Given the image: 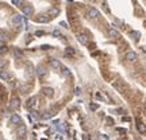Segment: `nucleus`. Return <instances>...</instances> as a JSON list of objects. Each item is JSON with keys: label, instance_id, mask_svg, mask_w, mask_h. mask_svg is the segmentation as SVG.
Wrapping results in <instances>:
<instances>
[{"label": "nucleus", "instance_id": "a211bd4d", "mask_svg": "<svg viewBox=\"0 0 146 140\" xmlns=\"http://www.w3.org/2000/svg\"><path fill=\"white\" fill-rule=\"evenodd\" d=\"M18 133H19V135H20V136H23V135H25V133H26V128L23 127V125H22V127L19 128V129H18Z\"/></svg>", "mask_w": 146, "mask_h": 140}, {"label": "nucleus", "instance_id": "aec40b11", "mask_svg": "<svg viewBox=\"0 0 146 140\" xmlns=\"http://www.w3.org/2000/svg\"><path fill=\"white\" fill-rule=\"evenodd\" d=\"M0 77L4 78V79H7L8 78V73H5V71H3V70H0Z\"/></svg>", "mask_w": 146, "mask_h": 140}, {"label": "nucleus", "instance_id": "393cba45", "mask_svg": "<svg viewBox=\"0 0 146 140\" xmlns=\"http://www.w3.org/2000/svg\"><path fill=\"white\" fill-rule=\"evenodd\" d=\"M50 14H51V15H57V14H58V9H57V8H53L50 11Z\"/></svg>", "mask_w": 146, "mask_h": 140}, {"label": "nucleus", "instance_id": "b1692460", "mask_svg": "<svg viewBox=\"0 0 146 140\" xmlns=\"http://www.w3.org/2000/svg\"><path fill=\"white\" fill-rule=\"evenodd\" d=\"M97 108H99V105H97V104H91V109H92V111H96Z\"/></svg>", "mask_w": 146, "mask_h": 140}, {"label": "nucleus", "instance_id": "f257e3e1", "mask_svg": "<svg viewBox=\"0 0 146 140\" xmlns=\"http://www.w3.org/2000/svg\"><path fill=\"white\" fill-rule=\"evenodd\" d=\"M37 74H38V77L39 78H45L46 75H47V70L45 69V67H37Z\"/></svg>", "mask_w": 146, "mask_h": 140}, {"label": "nucleus", "instance_id": "9b49d317", "mask_svg": "<svg viewBox=\"0 0 146 140\" xmlns=\"http://www.w3.org/2000/svg\"><path fill=\"white\" fill-rule=\"evenodd\" d=\"M137 128H138V131L141 132V133H145V132H146V125L143 123H138L137 124Z\"/></svg>", "mask_w": 146, "mask_h": 140}, {"label": "nucleus", "instance_id": "423d86ee", "mask_svg": "<svg viewBox=\"0 0 146 140\" xmlns=\"http://www.w3.org/2000/svg\"><path fill=\"white\" fill-rule=\"evenodd\" d=\"M22 11H23V14H25L26 16H30V15L33 14V8H31L30 5H25V7L22 8Z\"/></svg>", "mask_w": 146, "mask_h": 140}, {"label": "nucleus", "instance_id": "2eb2a0df", "mask_svg": "<svg viewBox=\"0 0 146 140\" xmlns=\"http://www.w3.org/2000/svg\"><path fill=\"white\" fill-rule=\"evenodd\" d=\"M11 123H14V124H19L20 123V117L18 115H14L12 117H11Z\"/></svg>", "mask_w": 146, "mask_h": 140}, {"label": "nucleus", "instance_id": "9d476101", "mask_svg": "<svg viewBox=\"0 0 146 140\" xmlns=\"http://www.w3.org/2000/svg\"><path fill=\"white\" fill-rule=\"evenodd\" d=\"M42 93L45 96H51L53 94V89L51 88H42Z\"/></svg>", "mask_w": 146, "mask_h": 140}, {"label": "nucleus", "instance_id": "5701e85b", "mask_svg": "<svg viewBox=\"0 0 146 140\" xmlns=\"http://www.w3.org/2000/svg\"><path fill=\"white\" fill-rule=\"evenodd\" d=\"M14 54H15L16 57H22V55H23V53H22V51H19V50H15V51H14Z\"/></svg>", "mask_w": 146, "mask_h": 140}, {"label": "nucleus", "instance_id": "a878e982", "mask_svg": "<svg viewBox=\"0 0 146 140\" xmlns=\"http://www.w3.org/2000/svg\"><path fill=\"white\" fill-rule=\"evenodd\" d=\"M75 93H76V94H80V93H81V89H80V88L77 86V88L75 89Z\"/></svg>", "mask_w": 146, "mask_h": 140}, {"label": "nucleus", "instance_id": "72a5a7b5", "mask_svg": "<svg viewBox=\"0 0 146 140\" xmlns=\"http://www.w3.org/2000/svg\"><path fill=\"white\" fill-rule=\"evenodd\" d=\"M0 140H1V139H0Z\"/></svg>", "mask_w": 146, "mask_h": 140}, {"label": "nucleus", "instance_id": "7ed1b4c3", "mask_svg": "<svg viewBox=\"0 0 146 140\" xmlns=\"http://www.w3.org/2000/svg\"><path fill=\"white\" fill-rule=\"evenodd\" d=\"M12 22L16 26H20L22 23H23V18H22L20 15H14V16H12Z\"/></svg>", "mask_w": 146, "mask_h": 140}, {"label": "nucleus", "instance_id": "c85d7f7f", "mask_svg": "<svg viewBox=\"0 0 146 140\" xmlns=\"http://www.w3.org/2000/svg\"><path fill=\"white\" fill-rule=\"evenodd\" d=\"M133 37H135L134 39H138L139 38V33H133Z\"/></svg>", "mask_w": 146, "mask_h": 140}, {"label": "nucleus", "instance_id": "20e7f679", "mask_svg": "<svg viewBox=\"0 0 146 140\" xmlns=\"http://www.w3.org/2000/svg\"><path fill=\"white\" fill-rule=\"evenodd\" d=\"M77 39H79V42L81 45H87L88 43V38H87V35H84V34H79V35H77Z\"/></svg>", "mask_w": 146, "mask_h": 140}, {"label": "nucleus", "instance_id": "bb28decb", "mask_svg": "<svg viewBox=\"0 0 146 140\" xmlns=\"http://www.w3.org/2000/svg\"><path fill=\"white\" fill-rule=\"evenodd\" d=\"M4 65H5V62L3 61V59H0V70L3 69V66H4Z\"/></svg>", "mask_w": 146, "mask_h": 140}, {"label": "nucleus", "instance_id": "ddd939ff", "mask_svg": "<svg viewBox=\"0 0 146 140\" xmlns=\"http://www.w3.org/2000/svg\"><path fill=\"white\" fill-rule=\"evenodd\" d=\"M108 35H110V38H118V37H119V33H118L116 30L111 28V30L108 31Z\"/></svg>", "mask_w": 146, "mask_h": 140}, {"label": "nucleus", "instance_id": "6ab92c4d", "mask_svg": "<svg viewBox=\"0 0 146 140\" xmlns=\"http://www.w3.org/2000/svg\"><path fill=\"white\" fill-rule=\"evenodd\" d=\"M12 4L16 5V7H19V5L23 4V0H12Z\"/></svg>", "mask_w": 146, "mask_h": 140}, {"label": "nucleus", "instance_id": "39448f33", "mask_svg": "<svg viewBox=\"0 0 146 140\" xmlns=\"http://www.w3.org/2000/svg\"><path fill=\"white\" fill-rule=\"evenodd\" d=\"M37 101H38L37 97H31V98L27 101V107L29 108H35L37 107Z\"/></svg>", "mask_w": 146, "mask_h": 140}, {"label": "nucleus", "instance_id": "f8f14e48", "mask_svg": "<svg viewBox=\"0 0 146 140\" xmlns=\"http://www.w3.org/2000/svg\"><path fill=\"white\" fill-rule=\"evenodd\" d=\"M89 16L93 18V19H95V18H97V16H99V11H97V9H95V8H91V9H89Z\"/></svg>", "mask_w": 146, "mask_h": 140}, {"label": "nucleus", "instance_id": "4be33fe9", "mask_svg": "<svg viewBox=\"0 0 146 140\" xmlns=\"http://www.w3.org/2000/svg\"><path fill=\"white\" fill-rule=\"evenodd\" d=\"M51 34H53V37H61V33H60L58 30H54Z\"/></svg>", "mask_w": 146, "mask_h": 140}, {"label": "nucleus", "instance_id": "473e14b6", "mask_svg": "<svg viewBox=\"0 0 146 140\" xmlns=\"http://www.w3.org/2000/svg\"><path fill=\"white\" fill-rule=\"evenodd\" d=\"M42 140H46V139H42Z\"/></svg>", "mask_w": 146, "mask_h": 140}, {"label": "nucleus", "instance_id": "0eeeda50", "mask_svg": "<svg viewBox=\"0 0 146 140\" xmlns=\"http://www.w3.org/2000/svg\"><path fill=\"white\" fill-rule=\"evenodd\" d=\"M50 65H51V67H53V69H60V67H61V63H60L58 59H51V61H50Z\"/></svg>", "mask_w": 146, "mask_h": 140}, {"label": "nucleus", "instance_id": "c756f323", "mask_svg": "<svg viewBox=\"0 0 146 140\" xmlns=\"http://www.w3.org/2000/svg\"><path fill=\"white\" fill-rule=\"evenodd\" d=\"M60 24L62 26V27H66V28H68V23H66V22H61Z\"/></svg>", "mask_w": 146, "mask_h": 140}, {"label": "nucleus", "instance_id": "4468645a", "mask_svg": "<svg viewBox=\"0 0 146 140\" xmlns=\"http://www.w3.org/2000/svg\"><path fill=\"white\" fill-rule=\"evenodd\" d=\"M7 39H8L7 33H4V31H1V30H0V42H5Z\"/></svg>", "mask_w": 146, "mask_h": 140}, {"label": "nucleus", "instance_id": "2f4dec72", "mask_svg": "<svg viewBox=\"0 0 146 140\" xmlns=\"http://www.w3.org/2000/svg\"><path fill=\"white\" fill-rule=\"evenodd\" d=\"M16 140H23V139H16Z\"/></svg>", "mask_w": 146, "mask_h": 140}, {"label": "nucleus", "instance_id": "412c9836", "mask_svg": "<svg viewBox=\"0 0 146 140\" xmlns=\"http://www.w3.org/2000/svg\"><path fill=\"white\" fill-rule=\"evenodd\" d=\"M7 53V47L5 46H3V47H0V55H3V54Z\"/></svg>", "mask_w": 146, "mask_h": 140}, {"label": "nucleus", "instance_id": "cd10ccee", "mask_svg": "<svg viewBox=\"0 0 146 140\" xmlns=\"http://www.w3.org/2000/svg\"><path fill=\"white\" fill-rule=\"evenodd\" d=\"M43 31H37V33H35V35H37V37H41V35H43Z\"/></svg>", "mask_w": 146, "mask_h": 140}, {"label": "nucleus", "instance_id": "f3484780", "mask_svg": "<svg viewBox=\"0 0 146 140\" xmlns=\"http://www.w3.org/2000/svg\"><path fill=\"white\" fill-rule=\"evenodd\" d=\"M62 73H64V75H65V77L70 75V71H69V69H68V67H65V66L62 67Z\"/></svg>", "mask_w": 146, "mask_h": 140}, {"label": "nucleus", "instance_id": "dca6fc26", "mask_svg": "<svg viewBox=\"0 0 146 140\" xmlns=\"http://www.w3.org/2000/svg\"><path fill=\"white\" fill-rule=\"evenodd\" d=\"M47 20H49V18L46 16V15H42L41 18H38V19H37V22H38V23H46Z\"/></svg>", "mask_w": 146, "mask_h": 140}, {"label": "nucleus", "instance_id": "f03ea898", "mask_svg": "<svg viewBox=\"0 0 146 140\" xmlns=\"http://www.w3.org/2000/svg\"><path fill=\"white\" fill-rule=\"evenodd\" d=\"M126 59L130 61V62H134L137 59V54L134 53V51H127V53H126Z\"/></svg>", "mask_w": 146, "mask_h": 140}, {"label": "nucleus", "instance_id": "1a4fd4ad", "mask_svg": "<svg viewBox=\"0 0 146 140\" xmlns=\"http://www.w3.org/2000/svg\"><path fill=\"white\" fill-rule=\"evenodd\" d=\"M75 53H76V50L73 49V47H66V49H65V55H66V57L75 55Z\"/></svg>", "mask_w": 146, "mask_h": 140}, {"label": "nucleus", "instance_id": "7c9ffc66", "mask_svg": "<svg viewBox=\"0 0 146 140\" xmlns=\"http://www.w3.org/2000/svg\"><path fill=\"white\" fill-rule=\"evenodd\" d=\"M83 140H89V135H83Z\"/></svg>", "mask_w": 146, "mask_h": 140}, {"label": "nucleus", "instance_id": "6e6552de", "mask_svg": "<svg viewBox=\"0 0 146 140\" xmlns=\"http://www.w3.org/2000/svg\"><path fill=\"white\" fill-rule=\"evenodd\" d=\"M18 107H19V100L12 98L11 100V104H10V108H11V109H16Z\"/></svg>", "mask_w": 146, "mask_h": 140}]
</instances>
